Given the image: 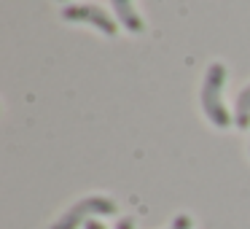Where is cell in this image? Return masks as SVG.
I'll use <instances>...</instances> for the list:
<instances>
[{"mask_svg":"<svg viewBox=\"0 0 250 229\" xmlns=\"http://www.w3.org/2000/svg\"><path fill=\"white\" fill-rule=\"evenodd\" d=\"M223 81H226V68L221 62H212L207 68L205 84H202V108H205V116L218 130H226L231 124V116L223 105Z\"/></svg>","mask_w":250,"mask_h":229,"instance_id":"6da1fadb","label":"cell"},{"mask_svg":"<svg viewBox=\"0 0 250 229\" xmlns=\"http://www.w3.org/2000/svg\"><path fill=\"white\" fill-rule=\"evenodd\" d=\"M116 213H119V205H116L110 197L92 194V197L78 200L73 207H67V210L51 224V229H78L81 224L92 221V216H116Z\"/></svg>","mask_w":250,"mask_h":229,"instance_id":"7a4b0ae2","label":"cell"},{"mask_svg":"<svg viewBox=\"0 0 250 229\" xmlns=\"http://www.w3.org/2000/svg\"><path fill=\"white\" fill-rule=\"evenodd\" d=\"M62 19L65 22H76V24H94L105 35H116V22L100 6H67L62 11Z\"/></svg>","mask_w":250,"mask_h":229,"instance_id":"3957f363","label":"cell"},{"mask_svg":"<svg viewBox=\"0 0 250 229\" xmlns=\"http://www.w3.org/2000/svg\"><path fill=\"white\" fill-rule=\"evenodd\" d=\"M113 3V11L119 17V22L124 24L129 33H143V19L140 14L135 11V3L132 0H110Z\"/></svg>","mask_w":250,"mask_h":229,"instance_id":"277c9868","label":"cell"},{"mask_svg":"<svg viewBox=\"0 0 250 229\" xmlns=\"http://www.w3.org/2000/svg\"><path fill=\"white\" fill-rule=\"evenodd\" d=\"M234 124L239 130H248L250 127V84L237 94V105H234Z\"/></svg>","mask_w":250,"mask_h":229,"instance_id":"5b68a950","label":"cell"},{"mask_svg":"<svg viewBox=\"0 0 250 229\" xmlns=\"http://www.w3.org/2000/svg\"><path fill=\"white\" fill-rule=\"evenodd\" d=\"M194 224H191V218L186 216V213H180V216H175L172 218V224H169L167 229H191Z\"/></svg>","mask_w":250,"mask_h":229,"instance_id":"8992f818","label":"cell"},{"mask_svg":"<svg viewBox=\"0 0 250 229\" xmlns=\"http://www.w3.org/2000/svg\"><path fill=\"white\" fill-rule=\"evenodd\" d=\"M116 229H135V221H132V218H119V224H116Z\"/></svg>","mask_w":250,"mask_h":229,"instance_id":"52a82bcc","label":"cell"},{"mask_svg":"<svg viewBox=\"0 0 250 229\" xmlns=\"http://www.w3.org/2000/svg\"><path fill=\"white\" fill-rule=\"evenodd\" d=\"M86 229H108V227H103L100 221H94V218H92V221H86Z\"/></svg>","mask_w":250,"mask_h":229,"instance_id":"ba28073f","label":"cell"},{"mask_svg":"<svg viewBox=\"0 0 250 229\" xmlns=\"http://www.w3.org/2000/svg\"><path fill=\"white\" fill-rule=\"evenodd\" d=\"M60 3H65V0H60Z\"/></svg>","mask_w":250,"mask_h":229,"instance_id":"9c48e42d","label":"cell"}]
</instances>
